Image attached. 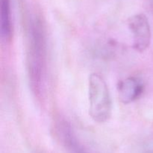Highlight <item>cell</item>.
Here are the masks:
<instances>
[{
    "label": "cell",
    "instance_id": "obj_1",
    "mask_svg": "<svg viewBox=\"0 0 153 153\" xmlns=\"http://www.w3.org/2000/svg\"><path fill=\"white\" fill-rule=\"evenodd\" d=\"M26 68L31 92L37 98L43 95L47 70V36L41 18L29 13L25 25Z\"/></svg>",
    "mask_w": 153,
    "mask_h": 153
},
{
    "label": "cell",
    "instance_id": "obj_2",
    "mask_svg": "<svg viewBox=\"0 0 153 153\" xmlns=\"http://www.w3.org/2000/svg\"><path fill=\"white\" fill-rule=\"evenodd\" d=\"M89 114L98 123L107 122L111 117L112 100L108 86L100 74L93 73L88 79Z\"/></svg>",
    "mask_w": 153,
    "mask_h": 153
},
{
    "label": "cell",
    "instance_id": "obj_3",
    "mask_svg": "<svg viewBox=\"0 0 153 153\" xmlns=\"http://www.w3.org/2000/svg\"><path fill=\"white\" fill-rule=\"evenodd\" d=\"M128 26L133 37V48L143 52L151 43L152 31L147 16L144 13H136L128 19Z\"/></svg>",
    "mask_w": 153,
    "mask_h": 153
},
{
    "label": "cell",
    "instance_id": "obj_4",
    "mask_svg": "<svg viewBox=\"0 0 153 153\" xmlns=\"http://www.w3.org/2000/svg\"><path fill=\"white\" fill-rule=\"evenodd\" d=\"M55 131L61 144L69 153H89L68 121L64 119L58 120L55 123Z\"/></svg>",
    "mask_w": 153,
    "mask_h": 153
},
{
    "label": "cell",
    "instance_id": "obj_5",
    "mask_svg": "<svg viewBox=\"0 0 153 153\" xmlns=\"http://www.w3.org/2000/svg\"><path fill=\"white\" fill-rule=\"evenodd\" d=\"M144 91V84L137 77H128L118 83L119 99L123 104H130L139 100Z\"/></svg>",
    "mask_w": 153,
    "mask_h": 153
},
{
    "label": "cell",
    "instance_id": "obj_6",
    "mask_svg": "<svg viewBox=\"0 0 153 153\" xmlns=\"http://www.w3.org/2000/svg\"><path fill=\"white\" fill-rule=\"evenodd\" d=\"M0 34L3 41L10 42L13 36L10 0H0Z\"/></svg>",
    "mask_w": 153,
    "mask_h": 153
},
{
    "label": "cell",
    "instance_id": "obj_7",
    "mask_svg": "<svg viewBox=\"0 0 153 153\" xmlns=\"http://www.w3.org/2000/svg\"><path fill=\"white\" fill-rule=\"evenodd\" d=\"M140 153H153V137L144 139L139 146Z\"/></svg>",
    "mask_w": 153,
    "mask_h": 153
}]
</instances>
